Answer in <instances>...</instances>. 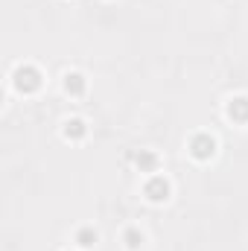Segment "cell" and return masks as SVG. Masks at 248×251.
<instances>
[{
	"mask_svg": "<svg viewBox=\"0 0 248 251\" xmlns=\"http://www.w3.org/2000/svg\"><path fill=\"white\" fill-rule=\"evenodd\" d=\"M41 85V76L35 67H18L15 70V88L18 91H35Z\"/></svg>",
	"mask_w": 248,
	"mask_h": 251,
	"instance_id": "obj_1",
	"label": "cell"
},
{
	"mask_svg": "<svg viewBox=\"0 0 248 251\" xmlns=\"http://www.w3.org/2000/svg\"><path fill=\"white\" fill-rule=\"evenodd\" d=\"M213 149H216V143H213V137H207V134H198V137H193V143H190V152L196 155V158H210L213 155Z\"/></svg>",
	"mask_w": 248,
	"mask_h": 251,
	"instance_id": "obj_2",
	"label": "cell"
},
{
	"mask_svg": "<svg viewBox=\"0 0 248 251\" xmlns=\"http://www.w3.org/2000/svg\"><path fill=\"white\" fill-rule=\"evenodd\" d=\"M146 196L152 199V201H164L167 196H170V184H167V178H152L149 184H146Z\"/></svg>",
	"mask_w": 248,
	"mask_h": 251,
	"instance_id": "obj_3",
	"label": "cell"
},
{
	"mask_svg": "<svg viewBox=\"0 0 248 251\" xmlns=\"http://www.w3.org/2000/svg\"><path fill=\"white\" fill-rule=\"evenodd\" d=\"M64 91L73 94V97H79V94L85 91V76H82V73H67V76H64Z\"/></svg>",
	"mask_w": 248,
	"mask_h": 251,
	"instance_id": "obj_4",
	"label": "cell"
},
{
	"mask_svg": "<svg viewBox=\"0 0 248 251\" xmlns=\"http://www.w3.org/2000/svg\"><path fill=\"white\" fill-rule=\"evenodd\" d=\"M228 114H231L234 120H248V100H246V97H237V100H231V105H228Z\"/></svg>",
	"mask_w": 248,
	"mask_h": 251,
	"instance_id": "obj_5",
	"label": "cell"
},
{
	"mask_svg": "<svg viewBox=\"0 0 248 251\" xmlns=\"http://www.w3.org/2000/svg\"><path fill=\"white\" fill-rule=\"evenodd\" d=\"M137 167H140V173H155V167H158V158L152 155V152H140L137 158Z\"/></svg>",
	"mask_w": 248,
	"mask_h": 251,
	"instance_id": "obj_6",
	"label": "cell"
},
{
	"mask_svg": "<svg viewBox=\"0 0 248 251\" xmlns=\"http://www.w3.org/2000/svg\"><path fill=\"white\" fill-rule=\"evenodd\" d=\"M76 243H79L82 249H91V246L97 243V231H94V228H79V231H76Z\"/></svg>",
	"mask_w": 248,
	"mask_h": 251,
	"instance_id": "obj_7",
	"label": "cell"
},
{
	"mask_svg": "<svg viewBox=\"0 0 248 251\" xmlns=\"http://www.w3.org/2000/svg\"><path fill=\"white\" fill-rule=\"evenodd\" d=\"M64 134H67V137H82V134H85V123H82V120H67Z\"/></svg>",
	"mask_w": 248,
	"mask_h": 251,
	"instance_id": "obj_8",
	"label": "cell"
},
{
	"mask_svg": "<svg viewBox=\"0 0 248 251\" xmlns=\"http://www.w3.org/2000/svg\"><path fill=\"white\" fill-rule=\"evenodd\" d=\"M125 243H128V249H137V246L143 243V234L134 231V228H128V231H125Z\"/></svg>",
	"mask_w": 248,
	"mask_h": 251,
	"instance_id": "obj_9",
	"label": "cell"
}]
</instances>
